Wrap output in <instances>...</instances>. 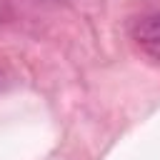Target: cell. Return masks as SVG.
<instances>
[{
  "mask_svg": "<svg viewBox=\"0 0 160 160\" xmlns=\"http://www.w3.org/2000/svg\"><path fill=\"white\" fill-rule=\"evenodd\" d=\"M132 40L138 42V48H140L145 55L160 60V10H155V12H150V15H142V18L135 22V28H132Z\"/></svg>",
  "mask_w": 160,
  "mask_h": 160,
  "instance_id": "cell-1",
  "label": "cell"
},
{
  "mask_svg": "<svg viewBox=\"0 0 160 160\" xmlns=\"http://www.w3.org/2000/svg\"><path fill=\"white\" fill-rule=\"evenodd\" d=\"M5 10H8V5H5V0H0V22H2V18H5Z\"/></svg>",
  "mask_w": 160,
  "mask_h": 160,
  "instance_id": "cell-2",
  "label": "cell"
}]
</instances>
